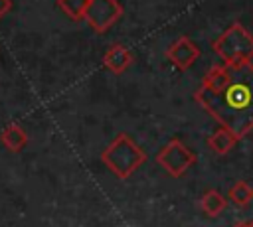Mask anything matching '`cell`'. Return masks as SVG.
I'll return each mask as SVG.
<instances>
[{"mask_svg": "<svg viewBox=\"0 0 253 227\" xmlns=\"http://www.w3.org/2000/svg\"><path fill=\"white\" fill-rule=\"evenodd\" d=\"M237 140H239V138H237L229 128L219 126V128L208 138V144H210V148H211L215 154L223 156V154H227V152L237 144Z\"/></svg>", "mask_w": 253, "mask_h": 227, "instance_id": "cell-9", "label": "cell"}, {"mask_svg": "<svg viewBox=\"0 0 253 227\" xmlns=\"http://www.w3.org/2000/svg\"><path fill=\"white\" fill-rule=\"evenodd\" d=\"M123 16V6L119 0H89L83 20L89 24V28L97 34H105L111 30V26L117 24V20Z\"/></svg>", "mask_w": 253, "mask_h": 227, "instance_id": "cell-5", "label": "cell"}, {"mask_svg": "<svg viewBox=\"0 0 253 227\" xmlns=\"http://www.w3.org/2000/svg\"><path fill=\"white\" fill-rule=\"evenodd\" d=\"M166 57H168V61H170L174 67H178L180 71H186V69H190V67L196 63V59L200 57V47H198L188 36H182V38H178V39L166 49Z\"/></svg>", "mask_w": 253, "mask_h": 227, "instance_id": "cell-6", "label": "cell"}, {"mask_svg": "<svg viewBox=\"0 0 253 227\" xmlns=\"http://www.w3.org/2000/svg\"><path fill=\"white\" fill-rule=\"evenodd\" d=\"M249 227H253V221H251V223H249Z\"/></svg>", "mask_w": 253, "mask_h": 227, "instance_id": "cell-14", "label": "cell"}, {"mask_svg": "<svg viewBox=\"0 0 253 227\" xmlns=\"http://www.w3.org/2000/svg\"><path fill=\"white\" fill-rule=\"evenodd\" d=\"M0 142L10 150V152H20L28 144V134L20 124H8L0 132Z\"/></svg>", "mask_w": 253, "mask_h": 227, "instance_id": "cell-8", "label": "cell"}, {"mask_svg": "<svg viewBox=\"0 0 253 227\" xmlns=\"http://www.w3.org/2000/svg\"><path fill=\"white\" fill-rule=\"evenodd\" d=\"M103 63H105V67H107L111 73L121 75V73H125V71L130 67V63H132V53H130V49H128L126 45H123V43H113V45L107 49V53H105V57H103Z\"/></svg>", "mask_w": 253, "mask_h": 227, "instance_id": "cell-7", "label": "cell"}, {"mask_svg": "<svg viewBox=\"0 0 253 227\" xmlns=\"http://www.w3.org/2000/svg\"><path fill=\"white\" fill-rule=\"evenodd\" d=\"M211 47L225 65H237L253 59V36L239 22H233Z\"/></svg>", "mask_w": 253, "mask_h": 227, "instance_id": "cell-3", "label": "cell"}, {"mask_svg": "<svg viewBox=\"0 0 253 227\" xmlns=\"http://www.w3.org/2000/svg\"><path fill=\"white\" fill-rule=\"evenodd\" d=\"M229 77L217 91H196V101L221 126L243 138L253 128V63L227 65Z\"/></svg>", "mask_w": 253, "mask_h": 227, "instance_id": "cell-1", "label": "cell"}, {"mask_svg": "<svg viewBox=\"0 0 253 227\" xmlns=\"http://www.w3.org/2000/svg\"><path fill=\"white\" fill-rule=\"evenodd\" d=\"M87 2H89V0H57L55 4H57V8H59L67 18L79 22V20H83Z\"/></svg>", "mask_w": 253, "mask_h": 227, "instance_id": "cell-11", "label": "cell"}, {"mask_svg": "<svg viewBox=\"0 0 253 227\" xmlns=\"http://www.w3.org/2000/svg\"><path fill=\"white\" fill-rule=\"evenodd\" d=\"M229 199H231L235 205L243 207V205H247V203L253 199V188H251L249 184H245V182H235V184L229 188Z\"/></svg>", "mask_w": 253, "mask_h": 227, "instance_id": "cell-12", "label": "cell"}, {"mask_svg": "<svg viewBox=\"0 0 253 227\" xmlns=\"http://www.w3.org/2000/svg\"><path fill=\"white\" fill-rule=\"evenodd\" d=\"M101 162L113 176H117L119 180H126L146 162V152L128 134L121 132L103 150Z\"/></svg>", "mask_w": 253, "mask_h": 227, "instance_id": "cell-2", "label": "cell"}, {"mask_svg": "<svg viewBox=\"0 0 253 227\" xmlns=\"http://www.w3.org/2000/svg\"><path fill=\"white\" fill-rule=\"evenodd\" d=\"M156 164L164 168V172L172 178L184 176L194 164H196V154L182 144V140L172 138L158 154H156Z\"/></svg>", "mask_w": 253, "mask_h": 227, "instance_id": "cell-4", "label": "cell"}, {"mask_svg": "<svg viewBox=\"0 0 253 227\" xmlns=\"http://www.w3.org/2000/svg\"><path fill=\"white\" fill-rule=\"evenodd\" d=\"M12 10V0H0V20Z\"/></svg>", "mask_w": 253, "mask_h": 227, "instance_id": "cell-13", "label": "cell"}, {"mask_svg": "<svg viewBox=\"0 0 253 227\" xmlns=\"http://www.w3.org/2000/svg\"><path fill=\"white\" fill-rule=\"evenodd\" d=\"M200 205H202V209L206 211V215L215 217V215H219V213L225 209L227 201H225V197H223L219 191H215V189H208V191L202 195Z\"/></svg>", "mask_w": 253, "mask_h": 227, "instance_id": "cell-10", "label": "cell"}]
</instances>
